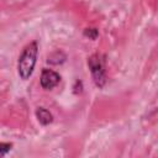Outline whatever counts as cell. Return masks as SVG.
Masks as SVG:
<instances>
[{"label":"cell","instance_id":"6da1fadb","mask_svg":"<svg viewBox=\"0 0 158 158\" xmlns=\"http://www.w3.org/2000/svg\"><path fill=\"white\" fill-rule=\"evenodd\" d=\"M37 54H38V46L36 41L30 42L22 49V53L20 54L17 60V73L21 79L27 80L32 75L37 60Z\"/></svg>","mask_w":158,"mask_h":158},{"label":"cell","instance_id":"7a4b0ae2","mask_svg":"<svg viewBox=\"0 0 158 158\" xmlns=\"http://www.w3.org/2000/svg\"><path fill=\"white\" fill-rule=\"evenodd\" d=\"M88 67L91 73L93 80L98 88H104L106 83V73H105V56L100 53H95L88 58Z\"/></svg>","mask_w":158,"mask_h":158},{"label":"cell","instance_id":"3957f363","mask_svg":"<svg viewBox=\"0 0 158 158\" xmlns=\"http://www.w3.org/2000/svg\"><path fill=\"white\" fill-rule=\"evenodd\" d=\"M60 81V75L52 70V69H47L44 68L41 73V79H40V84L42 86V89L44 90H52L54 86L58 85V83Z\"/></svg>","mask_w":158,"mask_h":158},{"label":"cell","instance_id":"277c9868","mask_svg":"<svg viewBox=\"0 0 158 158\" xmlns=\"http://www.w3.org/2000/svg\"><path fill=\"white\" fill-rule=\"evenodd\" d=\"M35 115H36L38 122L41 125H43V126H47V125H49L53 121L52 114L47 109H44V107H37L36 111H35Z\"/></svg>","mask_w":158,"mask_h":158},{"label":"cell","instance_id":"5b68a950","mask_svg":"<svg viewBox=\"0 0 158 158\" xmlns=\"http://www.w3.org/2000/svg\"><path fill=\"white\" fill-rule=\"evenodd\" d=\"M84 36L85 37H89L90 40H96L98 36H99V31L96 28H85L84 30Z\"/></svg>","mask_w":158,"mask_h":158},{"label":"cell","instance_id":"8992f818","mask_svg":"<svg viewBox=\"0 0 158 158\" xmlns=\"http://www.w3.org/2000/svg\"><path fill=\"white\" fill-rule=\"evenodd\" d=\"M11 147H12L11 143H5V142L0 143V157H4L7 152H10Z\"/></svg>","mask_w":158,"mask_h":158}]
</instances>
